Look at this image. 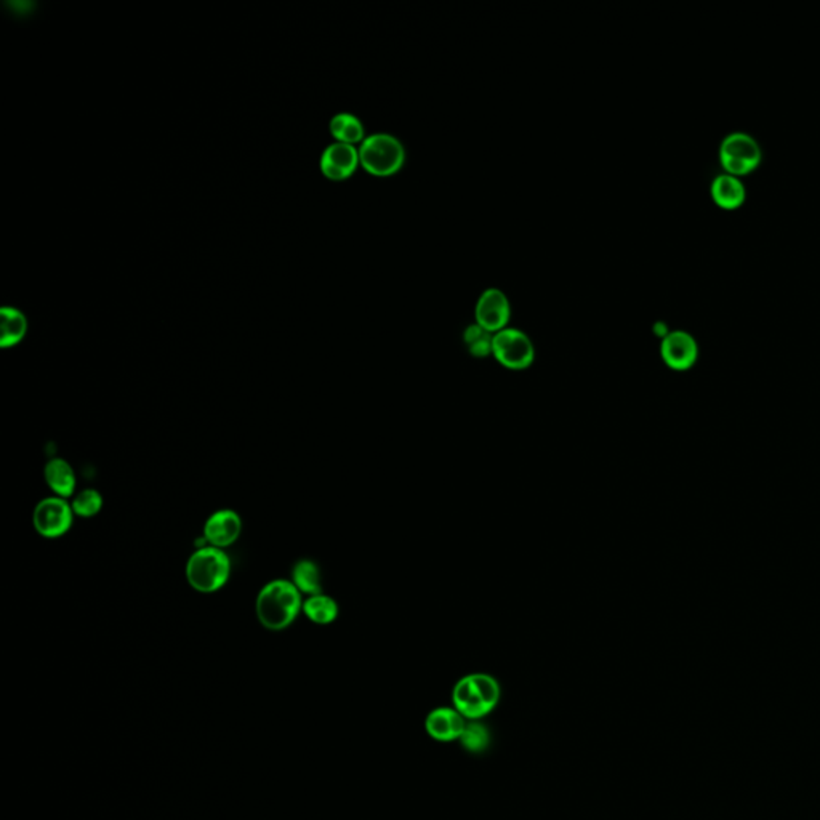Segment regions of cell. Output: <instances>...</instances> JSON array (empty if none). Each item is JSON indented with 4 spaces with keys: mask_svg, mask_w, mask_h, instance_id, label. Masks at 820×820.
<instances>
[{
    "mask_svg": "<svg viewBox=\"0 0 820 820\" xmlns=\"http://www.w3.org/2000/svg\"><path fill=\"white\" fill-rule=\"evenodd\" d=\"M256 607L264 629L279 631L290 627L302 613V593L292 580H272L260 589Z\"/></svg>",
    "mask_w": 820,
    "mask_h": 820,
    "instance_id": "cell-1",
    "label": "cell"
},
{
    "mask_svg": "<svg viewBox=\"0 0 820 820\" xmlns=\"http://www.w3.org/2000/svg\"><path fill=\"white\" fill-rule=\"evenodd\" d=\"M500 685L487 673H471L457 681L452 691L454 709L468 721L487 717L500 702Z\"/></svg>",
    "mask_w": 820,
    "mask_h": 820,
    "instance_id": "cell-2",
    "label": "cell"
},
{
    "mask_svg": "<svg viewBox=\"0 0 820 820\" xmlns=\"http://www.w3.org/2000/svg\"><path fill=\"white\" fill-rule=\"evenodd\" d=\"M231 559L223 549L204 547L192 553L186 563V579L200 593H215L230 580Z\"/></svg>",
    "mask_w": 820,
    "mask_h": 820,
    "instance_id": "cell-3",
    "label": "cell"
},
{
    "mask_svg": "<svg viewBox=\"0 0 820 820\" xmlns=\"http://www.w3.org/2000/svg\"><path fill=\"white\" fill-rule=\"evenodd\" d=\"M359 160L370 175L391 176L404 167L406 150L396 136L375 134L359 146Z\"/></svg>",
    "mask_w": 820,
    "mask_h": 820,
    "instance_id": "cell-4",
    "label": "cell"
},
{
    "mask_svg": "<svg viewBox=\"0 0 820 820\" xmlns=\"http://www.w3.org/2000/svg\"><path fill=\"white\" fill-rule=\"evenodd\" d=\"M719 160L726 174L739 176L753 172L761 162V148L749 134L734 132L719 146Z\"/></svg>",
    "mask_w": 820,
    "mask_h": 820,
    "instance_id": "cell-5",
    "label": "cell"
},
{
    "mask_svg": "<svg viewBox=\"0 0 820 820\" xmlns=\"http://www.w3.org/2000/svg\"><path fill=\"white\" fill-rule=\"evenodd\" d=\"M492 354L503 367L510 370H524L534 362V343L523 330L507 327L494 334Z\"/></svg>",
    "mask_w": 820,
    "mask_h": 820,
    "instance_id": "cell-6",
    "label": "cell"
},
{
    "mask_svg": "<svg viewBox=\"0 0 820 820\" xmlns=\"http://www.w3.org/2000/svg\"><path fill=\"white\" fill-rule=\"evenodd\" d=\"M74 521V511L66 499L48 497L37 503L32 523L37 534L45 539H58L69 532Z\"/></svg>",
    "mask_w": 820,
    "mask_h": 820,
    "instance_id": "cell-7",
    "label": "cell"
},
{
    "mask_svg": "<svg viewBox=\"0 0 820 820\" xmlns=\"http://www.w3.org/2000/svg\"><path fill=\"white\" fill-rule=\"evenodd\" d=\"M476 324L491 334H497L507 329L511 318V304L508 296L499 288H487L475 308Z\"/></svg>",
    "mask_w": 820,
    "mask_h": 820,
    "instance_id": "cell-8",
    "label": "cell"
},
{
    "mask_svg": "<svg viewBox=\"0 0 820 820\" xmlns=\"http://www.w3.org/2000/svg\"><path fill=\"white\" fill-rule=\"evenodd\" d=\"M661 354L670 369L683 372L697 362L699 346L693 335L685 330H675L662 338Z\"/></svg>",
    "mask_w": 820,
    "mask_h": 820,
    "instance_id": "cell-9",
    "label": "cell"
},
{
    "mask_svg": "<svg viewBox=\"0 0 820 820\" xmlns=\"http://www.w3.org/2000/svg\"><path fill=\"white\" fill-rule=\"evenodd\" d=\"M359 164V150L351 144H330L321 158V170L332 182L348 180L356 172Z\"/></svg>",
    "mask_w": 820,
    "mask_h": 820,
    "instance_id": "cell-10",
    "label": "cell"
},
{
    "mask_svg": "<svg viewBox=\"0 0 820 820\" xmlns=\"http://www.w3.org/2000/svg\"><path fill=\"white\" fill-rule=\"evenodd\" d=\"M242 532V519L234 510H218L206 521L204 537L210 547H231Z\"/></svg>",
    "mask_w": 820,
    "mask_h": 820,
    "instance_id": "cell-11",
    "label": "cell"
},
{
    "mask_svg": "<svg viewBox=\"0 0 820 820\" xmlns=\"http://www.w3.org/2000/svg\"><path fill=\"white\" fill-rule=\"evenodd\" d=\"M468 719L451 707H439L425 719V731L438 742H454L462 737Z\"/></svg>",
    "mask_w": 820,
    "mask_h": 820,
    "instance_id": "cell-12",
    "label": "cell"
},
{
    "mask_svg": "<svg viewBox=\"0 0 820 820\" xmlns=\"http://www.w3.org/2000/svg\"><path fill=\"white\" fill-rule=\"evenodd\" d=\"M711 198L726 210L739 208L745 200V186L737 176L723 174L711 183Z\"/></svg>",
    "mask_w": 820,
    "mask_h": 820,
    "instance_id": "cell-13",
    "label": "cell"
},
{
    "mask_svg": "<svg viewBox=\"0 0 820 820\" xmlns=\"http://www.w3.org/2000/svg\"><path fill=\"white\" fill-rule=\"evenodd\" d=\"M44 476L47 481V486L55 492L56 497L61 499H69L76 491V473L71 468V465L63 460V459H52L45 465Z\"/></svg>",
    "mask_w": 820,
    "mask_h": 820,
    "instance_id": "cell-14",
    "label": "cell"
},
{
    "mask_svg": "<svg viewBox=\"0 0 820 820\" xmlns=\"http://www.w3.org/2000/svg\"><path fill=\"white\" fill-rule=\"evenodd\" d=\"M330 134L337 140V143L351 144L362 143L364 138V126L362 122L348 112H342L334 116L330 120Z\"/></svg>",
    "mask_w": 820,
    "mask_h": 820,
    "instance_id": "cell-15",
    "label": "cell"
},
{
    "mask_svg": "<svg viewBox=\"0 0 820 820\" xmlns=\"http://www.w3.org/2000/svg\"><path fill=\"white\" fill-rule=\"evenodd\" d=\"M321 581H322L321 569L314 561L300 559L295 563L294 569H292V583L300 593L310 595V597L319 595L322 589Z\"/></svg>",
    "mask_w": 820,
    "mask_h": 820,
    "instance_id": "cell-16",
    "label": "cell"
},
{
    "mask_svg": "<svg viewBox=\"0 0 820 820\" xmlns=\"http://www.w3.org/2000/svg\"><path fill=\"white\" fill-rule=\"evenodd\" d=\"M303 613L316 625H329L338 617V605L334 597L319 593L303 603Z\"/></svg>",
    "mask_w": 820,
    "mask_h": 820,
    "instance_id": "cell-17",
    "label": "cell"
},
{
    "mask_svg": "<svg viewBox=\"0 0 820 820\" xmlns=\"http://www.w3.org/2000/svg\"><path fill=\"white\" fill-rule=\"evenodd\" d=\"M2 348H10L21 342L28 330V321L23 313L15 308H4L2 310Z\"/></svg>",
    "mask_w": 820,
    "mask_h": 820,
    "instance_id": "cell-18",
    "label": "cell"
},
{
    "mask_svg": "<svg viewBox=\"0 0 820 820\" xmlns=\"http://www.w3.org/2000/svg\"><path fill=\"white\" fill-rule=\"evenodd\" d=\"M492 340H494V334L487 332L478 324H471L467 327L463 334V342L470 351L471 356L475 358H486L489 354H492Z\"/></svg>",
    "mask_w": 820,
    "mask_h": 820,
    "instance_id": "cell-19",
    "label": "cell"
},
{
    "mask_svg": "<svg viewBox=\"0 0 820 820\" xmlns=\"http://www.w3.org/2000/svg\"><path fill=\"white\" fill-rule=\"evenodd\" d=\"M459 741L462 742V747L467 751L483 753L491 743V733L486 726L479 723V719H475L467 723V727Z\"/></svg>",
    "mask_w": 820,
    "mask_h": 820,
    "instance_id": "cell-20",
    "label": "cell"
},
{
    "mask_svg": "<svg viewBox=\"0 0 820 820\" xmlns=\"http://www.w3.org/2000/svg\"><path fill=\"white\" fill-rule=\"evenodd\" d=\"M72 511L80 518H93L103 508V497L95 489H85L74 497Z\"/></svg>",
    "mask_w": 820,
    "mask_h": 820,
    "instance_id": "cell-21",
    "label": "cell"
}]
</instances>
